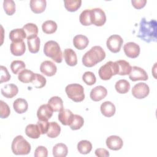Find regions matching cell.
Here are the masks:
<instances>
[{
  "label": "cell",
  "instance_id": "cell-1",
  "mask_svg": "<svg viewBox=\"0 0 157 157\" xmlns=\"http://www.w3.org/2000/svg\"><path fill=\"white\" fill-rule=\"evenodd\" d=\"M137 37L144 41L150 43L157 40V22L155 20L149 21L145 17L142 18L139 23V30Z\"/></svg>",
  "mask_w": 157,
  "mask_h": 157
},
{
  "label": "cell",
  "instance_id": "cell-2",
  "mask_svg": "<svg viewBox=\"0 0 157 157\" xmlns=\"http://www.w3.org/2000/svg\"><path fill=\"white\" fill-rule=\"evenodd\" d=\"M105 57V53L103 48L99 45H96L86 52L82 57L83 64L88 67L95 66L102 61Z\"/></svg>",
  "mask_w": 157,
  "mask_h": 157
},
{
  "label": "cell",
  "instance_id": "cell-3",
  "mask_svg": "<svg viewBox=\"0 0 157 157\" xmlns=\"http://www.w3.org/2000/svg\"><path fill=\"white\" fill-rule=\"evenodd\" d=\"M44 52L47 56L51 58L56 63H60L63 61V54L59 44L56 41H47L44 45Z\"/></svg>",
  "mask_w": 157,
  "mask_h": 157
},
{
  "label": "cell",
  "instance_id": "cell-4",
  "mask_svg": "<svg viewBox=\"0 0 157 157\" xmlns=\"http://www.w3.org/2000/svg\"><path fill=\"white\" fill-rule=\"evenodd\" d=\"M12 151L16 155H28L31 151L30 144L22 136H16L12 142Z\"/></svg>",
  "mask_w": 157,
  "mask_h": 157
},
{
  "label": "cell",
  "instance_id": "cell-5",
  "mask_svg": "<svg viewBox=\"0 0 157 157\" xmlns=\"http://www.w3.org/2000/svg\"><path fill=\"white\" fill-rule=\"evenodd\" d=\"M65 91L68 98L74 102H81L85 99L84 88L80 84H69L66 86Z\"/></svg>",
  "mask_w": 157,
  "mask_h": 157
},
{
  "label": "cell",
  "instance_id": "cell-6",
  "mask_svg": "<svg viewBox=\"0 0 157 157\" xmlns=\"http://www.w3.org/2000/svg\"><path fill=\"white\" fill-rule=\"evenodd\" d=\"M118 64L115 62L108 61L102 66L98 71L99 77L103 80H107L111 78L113 75L118 74Z\"/></svg>",
  "mask_w": 157,
  "mask_h": 157
},
{
  "label": "cell",
  "instance_id": "cell-7",
  "mask_svg": "<svg viewBox=\"0 0 157 157\" xmlns=\"http://www.w3.org/2000/svg\"><path fill=\"white\" fill-rule=\"evenodd\" d=\"M123 43V40L120 36L113 34L107 39L106 45L107 47L110 52L116 53L120 52Z\"/></svg>",
  "mask_w": 157,
  "mask_h": 157
},
{
  "label": "cell",
  "instance_id": "cell-8",
  "mask_svg": "<svg viewBox=\"0 0 157 157\" xmlns=\"http://www.w3.org/2000/svg\"><path fill=\"white\" fill-rule=\"evenodd\" d=\"M91 18L92 24L101 26L106 21V15L104 11L100 8H94L91 9Z\"/></svg>",
  "mask_w": 157,
  "mask_h": 157
},
{
  "label": "cell",
  "instance_id": "cell-9",
  "mask_svg": "<svg viewBox=\"0 0 157 157\" xmlns=\"http://www.w3.org/2000/svg\"><path fill=\"white\" fill-rule=\"evenodd\" d=\"M150 92L148 85L143 82L136 84L132 89V94L137 99H141L147 97Z\"/></svg>",
  "mask_w": 157,
  "mask_h": 157
},
{
  "label": "cell",
  "instance_id": "cell-10",
  "mask_svg": "<svg viewBox=\"0 0 157 157\" xmlns=\"http://www.w3.org/2000/svg\"><path fill=\"white\" fill-rule=\"evenodd\" d=\"M125 55L131 58H136L140 54V47L138 44L133 42L126 43L123 46Z\"/></svg>",
  "mask_w": 157,
  "mask_h": 157
},
{
  "label": "cell",
  "instance_id": "cell-11",
  "mask_svg": "<svg viewBox=\"0 0 157 157\" xmlns=\"http://www.w3.org/2000/svg\"><path fill=\"white\" fill-rule=\"evenodd\" d=\"M129 77L132 81L137 80H147L148 75L146 71L140 67L133 66L132 67L131 71L129 74Z\"/></svg>",
  "mask_w": 157,
  "mask_h": 157
},
{
  "label": "cell",
  "instance_id": "cell-12",
  "mask_svg": "<svg viewBox=\"0 0 157 157\" xmlns=\"http://www.w3.org/2000/svg\"><path fill=\"white\" fill-rule=\"evenodd\" d=\"M40 71L44 75L48 77H51L56 74L57 67L54 63L51 61L46 60L41 63L40 66Z\"/></svg>",
  "mask_w": 157,
  "mask_h": 157
},
{
  "label": "cell",
  "instance_id": "cell-13",
  "mask_svg": "<svg viewBox=\"0 0 157 157\" xmlns=\"http://www.w3.org/2000/svg\"><path fill=\"white\" fill-rule=\"evenodd\" d=\"M107 94V89L104 86L99 85L94 87L91 90L90 96L91 100L95 102H98L105 98Z\"/></svg>",
  "mask_w": 157,
  "mask_h": 157
},
{
  "label": "cell",
  "instance_id": "cell-14",
  "mask_svg": "<svg viewBox=\"0 0 157 157\" xmlns=\"http://www.w3.org/2000/svg\"><path fill=\"white\" fill-rule=\"evenodd\" d=\"M105 144L109 149L115 151L120 150L123 145L122 139L117 136H110L107 137Z\"/></svg>",
  "mask_w": 157,
  "mask_h": 157
},
{
  "label": "cell",
  "instance_id": "cell-15",
  "mask_svg": "<svg viewBox=\"0 0 157 157\" xmlns=\"http://www.w3.org/2000/svg\"><path fill=\"white\" fill-rule=\"evenodd\" d=\"M53 112V109L48 104H42L37 110V116L39 120H48L52 117Z\"/></svg>",
  "mask_w": 157,
  "mask_h": 157
},
{
  "label": "cell",
  "instance_id": "cell-16",
  "mask_svg": "<svg viewBox=\"0 0 157 157\" xmlns=\"http://www.w3.org/2000/svg\"><path fill=\"white\" fill-rule=\"evenodd\" d=\"M74 114L69 109H62L58 114V120L63 125H70L74 118Z\"/></svg>",
  "mask_w": 157,
  "mask_h": 157
},
{
  "label": "cell",
  "instance_id": "cell-17",
  "mask_svg": "<svg viewBox=\"0 0 157 157\" xmlns=\"http://www.w3.org/2000/svg\"><path fill=\"white\" fill-rule=\"evenodd\" d=\"M102 114L106 117H111L115 113V106L110 101H105L101 104L100 107Z\"/></svg>",
  "mask_w": 157,
  "mask_h": 157
},
{
  "label": "cell",
  "instance_id": "cell-18",
  "mask_svg": "<svg viewBox=\"0 0 157 157\" xmlns=\"http://www.w3.org/2000/svg\"><path fill=\"white\" fill-rule=\"evenodd\" d=\"M63 56L66 64L70 66H74L77 64V57L75 52L71 48L64 50Z\"/></svg>",
  "mask_w": 157,
  "mask_h": 157
},
{
  "label": "cell",
  "instance_id": "cell-19",
  "mask_svg": "<svg viewBox=\"0 0 157 157\" xmlns=\"http://www.w3.org/2000/svg\"><path fill=\"white\" fill-rule=\"evenodd\" d=\"M18 88L15 84H6L1 88V94L7 98H12L17 94Z\"/></svg>",
  "mask_w": 157,
  "mask_h": 157
},
{
  "label": "cell",
  "instance_id": "cell-20",
  "mask_svg": "<svg viewBox=\"0 0 157 157\" xmlns=\"http://www.w3.org/2000/svg\"><path fill=\"white\" fill-rule=\"evenodd\" d=\"M10 52L12 55L15 56H21L26 51L25 43L23 41L21 42H12L10 46Z\"/></svg>",
  "mask_w": 157,
  "mask_h": 157
},
{
  "label": "cell",
  "instance_id": "cell-21",
  "mask_svg": "<svg viewBox=\"0 0 157 157\" xmlns=\"http://www.w3.org/2000/svg\"><path fill=\"white\" fill-rule=\"evenodd\" d=\"M73 44L74 47L78 50H83L88 46L89 40L86 36L82 34H78L74 37Z\"/></svg>",
  "mask_w": 157,
  "mask_h": 157
},
{
  "label": "cell",
  "instance_id": "cell-22",
  "mask_svg": "<svg viewBox=\"0 0 157 157\" xmlns=\"http://www.w3.org/2000/svg\"><path fill=\"white\" fill-rule=\"evenodd\" d=\"M47 6L45 0H31L30 7L31 10L35 13H40L43 12Z\"/></svg>",
  "mask_w": 157,
  "mask_h": 157
},
{
  "label": "cell",
  "instance_id": "cell-23",
  "mask_svg": "<svg viewBox=\"0 0 157 157\" xmlns=\"http://www.w3.org/2000/svg\"><path fill=\"white\" fill-rule=\"evenodd\" d=\"M26 38V35L23 28L12 29L9 33V39L12 42H21Z\"/></svg>",
  "mask_w": 157,
  "mask_h": 157
},
{
  "label": "cell",
  "instance_id": "cell-24",
  "mask_svg": "<svg viewBox=\"0 0 157 157\" xmlns=\"http://www.w3.org/2000/svg\"><path fill=\"white\" fill-rule=\"evenodd\" d=\"M13 107L15 111L18 113H23L27 111L28 104L27 101L23 98H18L14 101Z\"/></svg>",
  "mask_w": 157,
  "mask_h": 157
},
{
  "label": "cell",
  "instance_id": "cell-25",
  "mask_svg": "<svg viewBox=\"0 0 157 157\" xmlns=\"http://www.w3.org/2000/svg\"><path fill=\"white\" fill-rule=\"evenodd\" d=\"M25 133L31 139H38L41 134L39 126L37 124H28L25 128Z\"/></svg>",
  "mask_w": 157,
  "mask_h": 157
},
{
  "label": "cell",
  "instance_id": "cell-26",
  "mask_svg": "<svg viewBox=\"0 0 157 157\" xmlns=\"http://www.w3.org/2000/svg\"><path fill=\"white\" fill-rule=\"evenodd\" d=\"M22 28L26 33L27 39L37 36L38 28L36 25L34 23H29L25 25Z\"/></svg>",
  "mask_w": 157,
  "mask_h": 157
},
{
  "label": "cell",
  "instance_id": "cell-27",
  "mask_svg": "<svg viewBox=\"0 0 157 157\" xmlns=\"http://www.w3.org/2000/svg\"><path fill=\"white\" fill-rule=\"evenodd\" d=\"M52 152L55 157H65L67 155L68 149L64 144L58 143L53 147Z\"/></svg>",
  "mask_w": 157,
  "mask_h": 157
},
{
  "label": "cell",
  "instance_id": "cell-28",
  "mask_svg": "<svg viewBox=\"0 0 157 157\" xmlns=\"http://www.w3.org/2000/svg\"><path fill=\"white\" fill-rule=\"evenodd\" d=\"M48 104L52 107L53 112H60L63 109V101L60 97L53 96L48 101Z\"/></svg>",
  "mask_w": 157,
  "mask_h": 157
},
{
  "label": "cell",
  "instance_id": "cell-29",
  "mask_svg": "<svg viewBox=\"0 0 157 157\" xmlns=\"http://www.w3.org/2000/svg\"><path fill=\"white\" fill-rule=\"evenodd\" d=\"M116 63H117L118 67V74L120 75L129 74L132 69V66L128 61L125 60H118L116 61Z\"/></svg>",
  "mask_w": 157,
  "mask_h": 157
},
{
  "label": "cell",
  "instance_id": "cell-30",
  "mask_svg": "<svg viewBox=\"0 0 157 157\" xmlns=\"http://www.w3.org/2000/svg\"><path fill=\"white\" fill-rule=\"evenodd\" d=\"M34 75L35 74L32 71L24 69L18 74V78L20 82L25 83H28L33 82Z\"/></svg>",
  "mask_w": 157,
  "mask_h": 157
},
{
  "label": "cell",
  "instance_id": "cell-31",
  "mask_svg": "<svg viewBox=\"0 0 157 157\" xmlns=\"http://www.w3.org/2000/svg\"><path fill=\"white\" fill-rule=\"evenodd\" d=\"M116 91L120 94L128 93L130 89V83L124 79H121L117 81L115 85Z\"/></svg>",
  "mask_w": 157,
  "mask_h": 157
},
{
  "label": "cell",
  "instance_id": "cell-32",
  "mask_svg": "<svg viewBox=\"0 0 157 157\" xmlns=\"http://www.w3.org/2000/svg\"><path fill=\"white\" fill-rule=\"evenodd\" d=\"M27 43L29 51L32 53H36L39 52L40 48V40L39 37H35L27 39Z\"/></svg>",
  "mask_w": 157,
  "mask_h": 157
},
{
  "label": "cell",
  "instance_id": "cell-33",
  "mask_svg": "<svg viewBox=\"0 0 157 157\" xmlns=\"http://www.w3.org/2000/svg\"><path fill=\"white\" fill-rule=\"evenodd\" d=\"M91 143L86 140H80L77 144V150L78 152L83 155L88 154L92 150Z\"/></svg>",
  "mask_w": 157,
  "mask_h": 157
},
{
  "label": "cell",
  "instance_id": "cell-34",
  "mask_svg": "<svg viewBox=\"0 0 157 157\" xmlns=\"http://www.w3.org/2000/svg\"><path fill=\"white\" fill-rule=\"evenodd\" d=\"M61 132V128L59 125L55 121L50 122L48 130L47 135L50 138H55L59 136Z\"/></svg>",
  "mask_w": 157,
  "mask_h": 157
},
{
  "label": "cell",
  "instance_id": "cell-35",
  "mask_svg": "<svg viewBox=\"0 0 157 157\" xmlns=\"http://www.w3.org/2000/svg\"><path fill=\"white\" fill-rule=\"evenodd\" d=\"M57 24L53 20H47L42 23V29L46 34H53L57 29Z\"/></svg>",
  "mask_w": 157,
  "mask_h": 157
},
{
  "label": "cell",
  "instance_id": "cell-36",
  "mask_svg": "<svg viewBox=\"0 0 157 157\" xmlns=\"http://www.w3.org/2000/svg\"><path fill=\"white\" fill-rule=\"evenodd\" d=\"M64 7L69 12H75L81 6V0H64Z\"/></svg>",
  "mask_w": 157,
  "mask_h": 157
},
{
  "label": "cell",
  "instance_id": "cell-37",
  "mask_svg": "<svg viewBox=\"0 0 157 157\" xmlns=\"http://www.w3.org/2000/svg\"><path fill=\"white\" fill-rule=\"evenodd\" d=\"M79 20L83 26H89L92 24L91 18V9H85L82 12L79 17Z\"/></svg>",
  "mask_w": 157,
  "mask_h": 157
},
{
  "label": "cell",
  "instance_id": "cell-38",
  "mask_svg": "<svg viewBox=\"0 0 157 157\" xmlns=\"http://www.w3.org/2000/svg\"><path fill=\"white\" fill-rule=\"evenodd\" d=\"M26 65L23 61L14 60L10 64V69L15 74H19L21 71L25 69Z\"/></svg>",
  "mask_w": 157,
  "mask_h": 157
},
{
  "label": "cell",
  "instance_id": "cell-39",
  "mask_svg": "<svg viewBox=\"0 0 157 157\" xmlns=\"http://www.w3.org/2000/svg\"><path fill=\"white\" fill-rule=\"evenodd\" d=\"M3 7L6 13L8 15H12L15 12V3L13 0H4Z\"/></svg>",
  "mask_w": 157,
  "mask_h": 157
},
{
  "label": "cell",
  "instance_id": "cell-40",
  "mask_svg": "<svg viewBox=\"0 0 157 157\" xmlns=\"http://www.w3.org/2000/svg\"><path fill=\"white\" fill-rule=\"evenodd\" d=\"M84 124V120L82 117L78 115H74L73 120L71 124L70 128L72 130H77L80 129Z\"/></svg>",
  "mask_w": 157,
  "mask_h": 157
},
{
  "label": "cell",
  "instance_id": "cell-41",
  "mask_svg": "<svg viewBox=\"0 0 157 157\" xmlns=\"http://www.w3.org/2000/svg\"><path fill=\"white\" fill-rule=\"evenodd\" d=\"M46 82V78L43 75L36 73L31 83L36 88H41L45 85Z\"/></svg>",
  "mask_w": 157,
  "mask_h": 157
},
{
  "label": "cell",
  "instance_id": "cell-42",
  "mask_svg": "<svg viewBox=\"0 0 157 157\" xmlns=\"http://www.w3.org/2000/svg\"><path fill=\"white\" fill-rule=\"evenodd\" d=\"M83 81L88 85H93L96 82V78L95 75L90 71L85 72L82 75Z\"/></svg>",
  "mask_w": 157,
  "mask_h": 157
},
{
  "label": "cell",
  "instance_id": "cell-43",
  "mask_svg": "<svg viewBox=\"0 0 157 157\" xmlns=\"http://www.w3.org/2000/svg\"><path fill=\"white\" fill-rule=\"evenodd\" d=\"M10 113L9 105L3 101H0V117L1 118H7Z\"/></svg>",
  "mask_w": 157,
  "mask_h": 157
},
{
  "label": "cell",
  "instance_id": "cell-44",
  "mask_svg": "<svg viewBox=\"0 0 157 157\" xmlns=\"http://www.w3.org/2000/svg\"><path fill=\"white\" fill-rule=\"evenodd\" d=\"M1 81L0 83H2L3 82H8L10 79V75L7 70V69L4 66H1Z\"/></svg>",
  "mask_w": 157,
  "mask_h": 157
},
{
  "label": "cell",
  "instance_id": "cell-45",
  "mask_svg": "<svg viewBox=\"0 0 157 157\" xmlns=\"http://www.w3.org/2000/svg\"><path fill=\"white\" fill-rule=\"evenodd\" d=\"M37 124L39 126L41 134H47L50 125V122L48 120H38Z\"/></svg>",
  "mask_w": 157,
  "mask_h": 157
},
{
  "label": "cell",
  "instance_id": "cell-46",
  "mask_svg": "<svg viewBox=\"0 0 157 157\" xmlns=\"http://www.w3.org/2000/svg\"><path fill=\"white\" fill-rule=\"evenodd\" d=\"M34 155L35 157H47L48 156V150L44 146H39L35 150Z\"/></svg>",
  "mask_w": 157,
  "mask_h": 157
},
{
  "label": "cell",
  "instance_id": "cell-47",
  "mask_svg": "<svg viewBox=\"0 0 157 157\" xmlns=\"http://www.w3.org/2000/svg\"><path fill=\"white\" fill-rule=\"evenodd\" d=\"M131 3L136 9H140L145 6L147 3V1L146 0H132Z\"/></svg>",
  "mask_w": 157,
  "mask_h": 157
},
{
  "label": "cell",
  "instance_id": "cell-48",
  "mask_svg": "<svg viewBox=\"0 0 157 157\" xmlns=\"http://www.w3.org/2000/svg\"><path fill=\"white\" fill-rule=\"evenodd\" d=\"M95 155L98 157H107L110 156L109 152L105 148H97L95 150Z\"/></svg>",
  "mask_w": 157,
  "mask_h": 157
}]
</instances>
